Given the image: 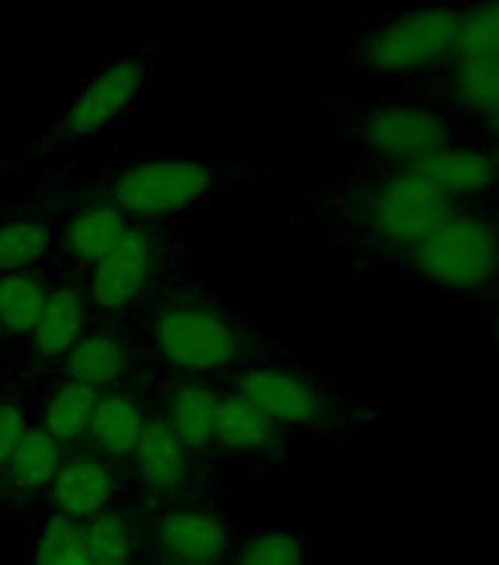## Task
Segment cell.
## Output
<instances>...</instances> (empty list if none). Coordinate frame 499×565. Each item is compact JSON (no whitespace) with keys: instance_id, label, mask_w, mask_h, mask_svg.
I'll use <instances>...</instances> for the list:
<instances>
[{"instance_id":"cell-32","label":"cell","mask_w":499,"mask_h":565,"mask_svg":"<svg viewBox=\"0 0 499 565\" xmlns=\"http://www.w3.org/2000/svg\"><path fill=\"white\" fill-rule=\"evenodd\" d=\"M491 153H493V162H497V168H499V141H493L491 145Z\"/></svg>"},{"instance_id":"cell-12","label":"cell","mask_w":499,"mask_h":565,"mask_svg":"<svg viewBox=\"0 0 499 565\" xmlns=\"http://www.w3.org/2000/svg\"><path fill=\"white\" fill-rule=\"evenodd\" d=\"M297 448V441L280 424H273L259 406L232 388L220 386V404L211 430V462L227 468L245 462L259 475H268V471H285Z\"/></svg>"},{"instance_id":"cell-16","label":"cell","mask_w":499,"mask_h":565,"mask_svg":"<svg viewBox=\"0 0 499 565\" xmlns=\"http://www.w3.org/2000/svg\"><path fill=\"white\" fill-rule=\"evenodd\" d=\"M123 501L130 498H127L121 466L86 450H68L59 475L53 477L51 489L44 494L42 510L86 524Z\"/></svg>"},{"instance_id":"cell-10","label":"cell","mask_w":499,"mask_h":565,"mask_svg":"<svg viewBox=\"0 0 499 565\" xmlns=\"http://www.w3.org/2000/svg\"><path fill=\"white\" fill-rule=\"evenodd\" d=\"M227 480L229 471H220L185 498L141 510L144 554L165 563L227 565L238 533L220 498Z\"/></svg>"},{"instance_id":"cell-1","label":"cell","mask_w":499,"mask_h":565,"mask_svg":"<svg viewBox=\"0 0 499 565\" xmlns=\"http://www.w3.org/2000/svg\"><path fill=\"white\" fill-rule=\"evenodd\" d=\"M123 324L130 327L141 371L218 386L282 348L271 327L194 271L167 280Z\"/></svg>"},{"instance_id":"cell-19","label":"cell","mask_w":499,"mask_h":565,"mask_svg":"<svg viewBox=\"0 0 499 565\" xmlns=\"http://www.w3.org/2000/svg\"><path fill=\"white\" fill-rule=\"evenodd\" d=\"M56 371L97 388V392L127 386L141 374L139 351L132 342L130 327L118 318L91 316L77 344L70 348V353Z\"/></svg>"},{"instance_id":"cell-8","label":"cell","mask_w":499,"mask_h":565,"mask_svg":"<svg viewBox=\"0 0 499 565\" xmlns=\"http://www.w3.org/2000/svg\"><path fill=\"white\" fill-rule=\"evenodd\" d=\"M462 9L453 3L400 9L344 44L347 68L368 77H423L456 56Z\"/></svg>"},{"instance_id":"cell-31","label":"cell","mask_w":499,"mask_h":565,"mask_svg":"<svg viewBox=\"0 0 499 565\" xmlns=\"http://www.w3.org/2000/svg\"><path fill=\"white\" fill-rule=\"evenodd\" d=\"M491 327H493V342H497V353H499V307H497V312H493Z\"/></svg>"},{"instance_id":"cell-26","label":"cell","mask_w":499,"mask_h":565,"mask_svg":"<svg viewBox=\"0 0 499 565\" xmlns=\"http://www.w3.org/2000/svg\"><path fill=\"white\" fill-rule=\"evenodd\" d=\"M227 565H308L306 542L291 527L245 530L236 533Z\"/></svg>"},{"instance_id":"cell-9","label":"cell","mask_w":499,"mask_h":565,"mask_svg":"<svg viewBox=\"0 0 499 565\" xmlns=\"http://www.w3.org/2000/svg\"><path fill=\"white\" fill-rule=\"evenodd\" d=\"M333 139L359 148V162L370 166H412L441 145L456 139L453 118L444 109L414 97L379 104H335Z\"/></svg>"},{"instance_id":"cell-18","label":"cell","mask_w":499,"mask_h":565,"mask_svg":"<svg viewBox=\"0 0 499 565\" xmlns=\"http://www.w3.org/2000/svg\"><path fill=\"white\" fill-rule=\"evenodd\" d=\"M414 100L444 109L449 118L479 121L499 109V62L453 56L441 68L412 79Z\"/></svg>"},{"instance_id":"cell-5","label":"cell","mask_w":499,"mask_h":565,"mask_svg":"<svg viewBox=\"0 0 499 565\" xmlns=\"http://www.w3.org/2000/svg\"><path fill=\"white\" fill-rule=\"evenodd\" d=\"M156 79V44H144L130 56L106 60L77 86V92L59 106V113L26 141V148L7 166V174H21L26 166L65 159L79 150L95 148L97 141L115 132L141 100L153 92Z\"/></svg>"},{"instance_id":"cell-21","label":"cell","mask_w":499,"mask_h":565,"mask_svg":"<svg viewBox=\"0 0 499 565\" xmlns=\"http://www.w3.org/2000/svg\"><path fill=\"white\" fill-rule=\"evenodd\" d=\"M449 203H482L499 192V168L485 139H453L412 162Z\"/></svg>"},{"instance_id":"cell-25","label":"cell","mask_w":499,"mask_h":565,"mask_svg":"<svg viewBox=\"0 0 499 565\" xmlns=\"http://www.w3.org/2000/svg\"><path fill=\"white\" fill-rule=\"evenodd\" d=\"M83 545L91 565H144L141 507L132 501L83 524Z\"/></svg>"},{"instance_id":"cell-30","label":"cell","mask_w":499,"mask_h":565,"mask_svg":"<svg viewBox=\"0 0 499 565\" xmlns=\"http://www.w3.org/2000/svg\"><path fill=\"white\" fill-rule=\"evenodd\" d=\"M482 139H488V145L499 141V109L491 115V118H485L482 121Z\"/></svg>"},{"instance_id":"cell-17","label":"cell","mask_w":499,"mask_h":565,"mask_svg":"<svg viewBox=\"0 0 499 565\" xmlns=\"http://www.w3.org/2000/svg\"><path fill=\"white\" fill-rule=\"evenodd\" d=\"M141 388L148 397L150 413L159 415L192 454L211 462V430H215V415H218L220 404L218 383L165 377V374L141 371Z\"/></svg>"},{"instance_id":"cell-7","label":"cell","mask_w":499,"mask_h":565,"mask_svg":"<svg viewBox=\"0 0 499 565\" xmlns=\"http://www.w3.org/2000/svg\"><path fill=\"white\" fill-rule=\"evenodd\" d=\"M400 268L453 298H488L499 289V224L491 210L462 203L403 256Z\"/></svg>"},{"instance_id":"cell-22","label":"cell","mask_w":499,"mask_h":565,"mask_svg":"<svg viewBox=\"0 0 499 565\" xmlns=\"http://www.w3.org/2000/svg\"><path fill=\"white\" fill-rule=\"evenodd\" d=\"M148 415L150 406L144 388H141V374L127 386L106 388L97 395L86 439L77 450H86V454H95V457L121 466L139 445Z\"/></svg>"},{"instance_id":"cell-34","label":"cell","mask_w":499,"mask_h":565,"mask_svg":"<svg viewBox=\"0 0 499 565\" xmlns=\"http://www.w3.org/2000/svg\"><path fill=\"white\" fill-rule=\"evenodd\" d=\"M493 218H497V224H499V206H497V210H493Z\"/></svg>"},{"instance_id":"cell-2","label":"cell","mask_w":499,"mask_h":565,"mask_svg":"<svg viewBox=\"0 0 499 565\" xmlns=\"http://www.w3.org/2000/svg\"><path fill=\"white\" fill-rule=\"evenodd\" d=\"M317 221L361 268L400 265L456 203H449L414 166L359 162L350 177L308 194Z\"/></svg>"},{"instance_id":"cell-6","label":"cell","mask_w":499,"mask_h":565,"mask_svg":"<svg viewBox=\"0 0 499 565\" xmlns=\"http://www.w3.org/2000/svg\"><path fill=\"white\" fill-rule=\"evenodd\" d=\"M188 271H194V250L180 227L132 221L127 236L77 277L91 316L123 321L167 280Z\"/></svg>"},{"instance_id":"cell-3","label":"cell","mask_w":499,"mask_h":565,"mask_svg":"<svg viewBox=\"0 0 499 565\" xmlns=\"http://www.w3.org/2000/svg\"><path fill=\"white\" fill-rule=\"evenodd\" d=\"M224 386L259 406L297 445L359 439L377 430L382 418L370 397L347 392L285 344L232 374Z\"/></svg>"},{"instance_id":"cell-11","label":"cell","mask_w":499,"mask_h":565,"mask_svg":"<svg viewBox=\"0 0 499 565\" xmlns=\"http://www.w3.org/2000/svg\"><path fill=\"white\" fill-rule=\"evenodd\" d=\"M220 471H229V468L206 462L197 454H192L171 433V427L153 413L148 415V424H144V433H141L135 450L121 462L127 498L139 503L141 510L185 498L194 489H200L203 483H209L211 477H218Z\"/></svg>"},{"instance_id":"cell-33","label":"cell","mask_w":499,"mask_h":565,"mask_svg":"<svg viewBox=\"0 0 499 565\" xmlns=\"http://www.w3.org/2000/svg\"><path fill=\"white\" fill-rule=\"evenodd\" d=\"M153 565H185V563H165V559H153Z\"/></svg>"},{"instance_id":"cell-13","label":"cell","mask_w":499,"mask_h":565,"mask_svg":"<svg viewBox=\"0 0 499 565\" xmlns=\"http://www.w3.org/2000/svg\"><path fill=\"white\" fill-rule=\"evenodd\" d=\"M130 227L132 218L123 215L118 206L104 201L91 189L74 192L68 183L65 194H62L59 227H56V238H53V250L47 263L56 271H88L91 265L100 263L127 236Z\"/></svg>"},{"instance_id":"cell-24","label":"cell","mask_w":499,"mask_h":565,"mask_svg":"<svg viewBox=\"0 0 499 565\" xmlns=\"http://www.w3.org/2000/svg\"><path fill=\"white\" fill-rule=\"evenodd\" d=\"M68 457V450L62 448L59 441L51 439L42 427L30 422L21 448L7 471L3 489H0V501L9 503H44V494L51 489L53 477L59 475L62 462Z\"/></svg>"},{"instance_id":"cell-29","label":"cell","mask_w":499,"mask_h":565,"mask_svg":"<svg viewBox=\"0 0 499 565\" xmlns=\"http://www.w3.org/2000/svg\"><path fill=\"white\" fill-rule=\"evenodd\" d=\"M26 430H30V406H26L24 383L12 371L3 369L0 374V489Z\"/></svg>"},{"instance_id":"cell-23","label":"cell","mask_w":499,"mask_h":565,"mask_svg":"<svg viewBox=\"0 0 499 565\" xmlns=\"http://www.w3.org/2000/svg\"><path fill=\"white\" fill-rule=\"evenodd\" d=\"M56 268L51 263L0 274V362L7 365L39 324L51 298Z\"/></svg>"},{"instance_id":"cell-4","label":"cell","mask_w":499,"mask_h":565,"mask_svg":"<svg viewBox=\"0 0 499 565\" xmlns=\"http://www.w3.org/2000/svg\"><path fill=\"white\" fill-rule=\"evenodd\" d=\"M276 159H218L209 153H141L100 171L91 192L130 215L183 227L215 194L238 180H264L276 174Z\"/></svg>"},{"instance_id":"cell-15","label":"cell","mask_w":499,"mask_h":565,"mask_svg":"<svg viewBox=\"0 0 499 565\" xmlns=\"http://www.w3.org/2000/svg\"><path fill=\"white\" fill-rule=\"evenodd\" d=\"M65 185V171H59L44 189L0 210V274L24 271L51 259Z\"/></svg>"},{"instance_id":"cell-27","label":"cell","mask_w":499,"mask_h":565,"mask_svg":"<svg viewBox=\"0 0 499 565\" xmlns=\"http://www.w3.org/2000/svg\"><path fill=\"white\" fill-rule=\"evenodd\" d=\"M30 565H91L83 545V524L42 510L33 530Z\"/></svg>"},{"instance_id":"cell-28","label":"cell","mask_w":499,"mask_h":565,"mask_svg":"<svg viewBox=\"0 0 499 565\" xmlns=\"http://www.w3.org/2000/svg\"><path fill=\"white\" fill-rule=\"evenodd\" d=\"M456 56L499 62V0L462 3Z\"/></svg>"},{"instance_id":"cell-20","label":"cell","mask_w":499,"mask_h":565,"mask_svg":"<svg viewBox=\"0 0 499 565\" xmlns=\"http://www.w3.org/2000/svg\"><path fill=\"white\" fill-rule=\"evenodd\" d=\"M21 383H24L26 406H30V422L42 427L65 450H77L86 439L100 392L79 380L65 377L59 371L35 374Z\"/></svg>"},{"instance_id":"cell-14","label":"cell","mask_w":499,"mask_h":565,"mask_svg":"<svg viewBox=\"0 0 499 565\" xmlns=\"http://www.w3.org/2000/svg\"><path fill=\"white\" fill-rule=\"evenodd\" d=\"M88 321H91V309H88L79 277L68 271H56V282H53L51 298L44 303L39 324L24 342V348L3 369L12 371L21 380L56 371L70 353V348L77 344Z\"/></svg>"}]
</instances>
